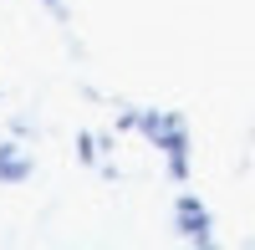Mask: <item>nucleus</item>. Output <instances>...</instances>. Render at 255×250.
Returning <instances> with one entry per match:
<instances>
[{
    "label": "nucleus",
    "mask_w": 255,
    "mask_h": 250,
    "mask_svg": "<svg viewBox=\"0 0 255 250\" xmlns=\"http://www.w3.org/2000/svg\"><path fill=\"white\" fill-rule=\"evenodd\" d=\"M26 174H31V158L20 153L15 143H0V179H5V184H20Z\"/></svg>",
    "instance_id": "nucleus-2"
},
{
    "label": "nucleus",
    "mask_w": 255,
    "mask_h": 250,
    "mask_svg": "<svg viewBox=\"0 0 255 250\" xmlns=\"http://www.w3.org/2000/svg\"><path fill=\"white\" fill-rule=\"evenodd\" d=\"M46 5H56V10H61V0H46Z\"/></svg>",
    "instance_id": "nucleus-3"
},
{
    "label": "nucleus",
    "mask_w": 255,
    "mask_h": 250,
    "mask_svg": "<svg viewBox=\"0 0 255 250\" xmlns=\"http://www.w3.org/2000/svg\"><path fill=\"white\" fill-rule=\"evenodd\" d=\"M174 225H179V235L184 240H209V210H204V204L194 199V194H184L179 199V215H174Z\"/></svg>",
    "instance_id": "nucleus-1"
}]
</instances>
